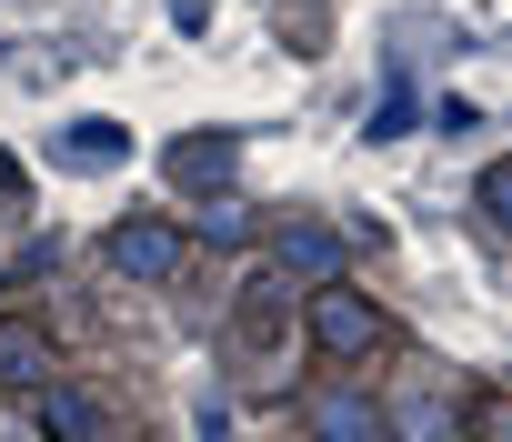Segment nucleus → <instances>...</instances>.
<instances>
[{
	"mask_svg": "<svg viewBox=\"0 0 512 442\" xmlns=\"http://www.w3.org/2000/svg\"><path fill=\"white\" fill-rule=\"evenodd\" d=\"M302 322H312V342H322L332 362H362V352H382V332H392L382 302H362L352 282H322V292L302 302Z\"/></svg>",
	"mask_w": 512,
	"mask_h": 442,
	"instance_id": "nucleus-1",
	"label": "nucleus"
},
{
	"mask_svg": "<svg viewBox=\"0 0 512 442\" xmlns=\"http://www.w3.org/2000/svg\"><path fill=\"white\" fill-rule=\"evenodd\" d=\"M181 252H191V242H181V221H151V211H141V221H111V232H101V262H111L121 282H171V272H181Z\"/></svg>",
	"mask_w": 512,
	"mask_h": 442,
	"instance_id": "nucleus-2",
	"label": "nucleus"
},
{
	"mask_svg": "<svg viewBox=\"0 0 512 442\" xmlns=\"http://www.w3.org/2000/svg\"><path fill=\"white\" fill-rule=\"evenodd\" d=\"M282 342H292V282H282V272H262V282L241 292V352L262 362V352H282Z\"/></svg>",
	"mask_w": 512,
	"mask_h": 442,
	"instance_id": "nucleus-3",
	"label": "nucleus"
},
{
	"mask_svg": "<svg viewBox=\"0 0 512 442\" xmlns=\"http://www.w3.org/2000/svg\"><path fill=\"white\" fill-rule=\"evenodd\" d=\"M51 161H61V171H121V161H131V131H121V121H61Z\"/></svg>",
	"mask_w": 512,
	"mask_h": 442,
	"instance_id": "nucleus-4",
	"label": "nucleus"
},
{
	"mask_svg": "<svg viewBox=\"0 0 512 442\" xmlns=\"http://www.w3.org/2000/svg\"><path fill=\"white\" fill-rule=\"evenodd\" d=\"M382 442H462V422H452V402H442L432 382H412V392L382 412Z\"/></svg>",
	"mask_w": 512,
	"mask_h": 442,
	"instance_id": "nucleus-5",
	"label": "nucleus"
},
{
	"mask_svg": "<svg viewBox=\"0 0 512 442\" xmlns=\"http://www.w3.org/2000/svg\"><path fill=\"white\" fill-rule=\"evenodd\" d=\"M312 442H382V412L332 382V392H312Z\"/></svg>",
	"mask_w": 512,
	"mask_h": 442,
	"instance_id": "nucleus-6",
	"label": "nucleus"
},
{
	"mask_svg": "<svg viewBox=\"0 0 512 442\" xmlns=\"http://www.w3.org/2000/svg\"><path fill=\"white\" fill-rule=\"evenodd\" d=\"M41 432H51V442H101L91 392H81V382H41Z\"/></svg>",
	"mask_w": 512,
	"mask_h": 442,
	"instance_id": "nucleus-7",
	"label": "nucleus"
},
{
	"mask_svg": "<svg viewBox=\"0 0 512 442\" xmlns=\"http://www.w3.org/2000/svg\"><path fill=\"white\" fill-rule=\"evenodd\" d=\"M332 262H342V232H322V221H292L282 252H272V272H282V282H292V272L312 282V272H332Z\"/></svg>",
	"mask_w": 512,
	"mask_h": 442,
	"instance_id": "nucleus-8",
	"label": "nucleus"
},
{
	"mask_svg": "<svg viewBox=\"0 0 512 442\" xmlns=\"http://www.w3.org/2000/svg\"><path fill=\"white\" fill-rule=\"evenodd\" d=\"M171 181H181V191H221V181H231V131L181 141V151H171Z\"/></svg>",
	"mask_w": 512,
	"mask_h": 442,
	"instance_id": "nucleus-9",
	"label": "nucleus"
},
{
	"mask_svg": "<svg viewBox=\"0 0 512 442\" xmlns=\"http://www.w3.org/2000/svg\"><path fill=\"white\" fill-rule=\"evenodd\" d=\"M0 382H11V392H41V382H51V352H41L31 332H0Z\"/></svg>",
	"mask_w": 512,
	"mask_h": 442,
	"instance_id": "nucleus-10",
	"label": "nucleus"
},
{
	"mask_svg": "<svg viewBox=\"0 0 512 442\" xmlns=\"http://www.w3.org/2000/svg\"><path fill=\"white\" fill-rule=\"evenodd\" d=\"M201 242H251V201H231V191H221V201L201 211Z\"/></svg>",
	"mask_w": 512,
	"mask_h": 442,
	"instance_id": "nucleus-11",
	"label": "nucleus"
},
{
	"mask_svg": "<svg viewBox=\"0 0 512 442\" xmlns=\"http://www.w3.org/2000/svg\"><path fill=\"white\" fill-rule=\"evenodd\" d=\"M0 191H21V171H11V161H0Z\"/></svg>",
	"mask_w": 512,
	"mask_h": 442,
	"instance_id": "nucleus-12",
	"label": "nucleus"
},
{
	"mask_svg": "<svg viewBox=\"0 0 512 442\" xmlns=\"http://www.w3.org/2000/svg\"><path fill=\"white\" fill-rule=\"evenodd\" d=\"M0 292H11V262H0Z\"/></svg>",
	"mask_w": 512,
	"mask_h": 442,
	"instance_id": "nucleus-13",
	"label": "nucleus"
},
{
	"mask_svg": "<svg viewBox=\"0 0 512 442\" xmlns=\"http://www.w3.org/2000/svg\"><path fill=\"white\" fill-rule=\"evenodd\" d=\"M0 61H11V41H0Z\"/></svg>",
	"mask_w": 512,
	"mask_h": 442,
	"instance_id": "nucleus-14",
	"label": "nucleus"
}]
</instances>
